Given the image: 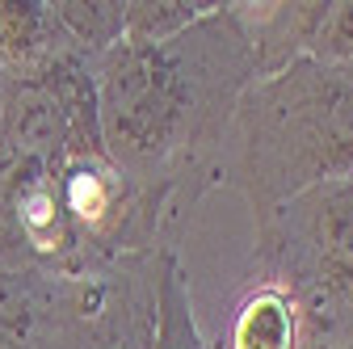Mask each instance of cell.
Segmentation results:
<instances>
[{"label":"cell","instance_id":"1","mask_svg":"<svg viewBox=\"0 0 353 349\" xmlns=\"http://www.w3.org/2000/svg\"><path fill=\"white\" fill-rule=\"evenodd\" d=\"M101 148L130 177L172 186L194 206L223 186V152L256 63L228 5L160 47L118 42L93 63Z\"/></svg>","mask_w":353,"mask_h":349},{"label":"cell","instance_id":"2","mask_svg":"<svg viewBox=\"0 0 353 349\" xmlns=\"http://www.w3.org/2000/svg\"><path fill=\"white\" fill-rule=\"evenodd\" d=\"M345 177H353V68L299 59L252 80L223 152V186L244 194L252 223L303 190Z\"/></svg>","mask_w":353,"mask_h":349},{"label":"cell","instance_id":"3","mask_svg":"<svg viewBox=\"0 0 353 349\" xmlns=\"http://www.w3.org/2000/svg\"><path fill=\"white\" fill-rule=\"evenodd\" d=\"M252 278L294 295L307 345H353V177L312 186L256 219Z\"/></svg>","mask_w":353,"mask_h":349},{"label":"cell","instance_id":"4","mask_svg":"<svg viewBox=\"0 0 353 349\" xmlns=\"http://www.w3.org/2000/svg\"><path fill=\"white\" fill-rule=\"evenodd\" d=\"M59 198L84 270L156 252L168 223L190 219L172 186L130 177L110 156H68L59 168Z\"/></svg>","mask_w":353,"mask_h":349},{"label":"cell","instance_id":"5","mask_svg":"<svg viewBox=\"0 0 353 349\" xmlns=\"http://www.w3.org/2000/svg\"><path fill=\"white\" fill-rule=\"evenodd\" d=\"M156 252L118 257L88 274H55L30 349H152Z\"/></svg>","mask_w":353,"mask_h":349},{"label":"cell","instance_id":"6","mask_svg":"<svg viewBox=\"0 0 353 349\" xmlns=\"http://www.w3.org/2000/svg\"><path fill=\"white\" fill-rule=\"evenodd\" d=\"M324 9H328V0H265V5L228 0V13L252 51L256 80L278 76L290 63L307 59V47L316 38Z\"/></svg>","mask_w":353,"mask_h":349},{"label":"cell","instance_id":"7","mask_svg":"<svg viewBox=\"0 0 353 349\" xmlns=\"http://www.w3.org/2000/svg\"><path fill=\"white\" fill-rule=\"evenodd\" d=\"M214 349H307V328L294 295L270 278H248Z\"/></svg>","mask_w":353,"mask_h":349},{"label":"cell","instance_id":"8","mask_svg":"<svg viewBox=\"0 0 353 349\" xmlns=\"http://www.w3.org/2000/svg\"><path fill=\"white\" fill-rule=\"evenodd\" d=\"M68 51L51 0H0V72L9 80H38Z\"/></svg>","mask_w":353,"mask_h":349},{"label":"cell","instance_id":"9","mask_svg":"<svg viewBox=\"0 0 353 349\" xmlns=\"http://www.w3.org/2000/svg\"><path fill=\"white\" fill-rule=\"evenodd\" d=\"M152 349H214L194 320L190 274H185L176 240H164L156 248V337H152Z\"/></svg>","mask_w":353,"mask_h":349},{"label":"cell","instance_id":"10","mask_svg":"<svg viewBox=\"0 0 353 349\" xmlns=\"http://www.w3.org/2000/svg\"><path fill=\"white\" fill-rule=\"evenodd\" d=\"M55 21L72 51L84 59H101L122 42V21H126V0H51Z\"/></svg>","mask_w":353,"mask_h":349},{"label":"cell","instance_id":"11","mask_svg":"<svg viewBox=\"0 0 353 349\" xmlns=\"http://www.w3.org/2000/svg\"><path fill=\"white\" fill-rule=\"evenodd\" d=\"M214 9V0H126L122 42L130 47H160V42L185 34Z\"/></svg>","mask_w":353,"mask_h":349},{"label":"cell","instance_id":"12","mask_svg":"<svg viewBox=\"0 0 353 349\" xmlns=\"http://www.w3.org/2000/svg\"><path fill=\"white\" fill-rule=\"evenodd\" d=\"M307 59L328 68H353V0H328Z\"/></svg>","mask_w":353,"mask_h":349},{"label":"cell","instance_id":"13","mask_svg":"<svg viewBox=\"0 0 353 349\" xmlns=\"http://www.w3.org/2000/svg\"><path fill=\"white\" fill-rule=\"evenodd\" d=\"M5 97H9V76L0 72V110H5Z\"/></svg>","mask_w":353,"mask_h":349},{"label":"cell","instance_id":"14","mask_svg":"<svg viewBox=\"0 0 353 349\" xmlns=\"http://www.w3.org/2000/svg\"><path fill=\"white\" fill-rule=\"evenodd\" d=\"M307 349H353V345H307Z\"/></svg>","mask_w":353,"mask_h":349}]
</instances>
